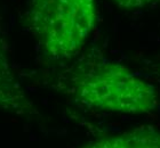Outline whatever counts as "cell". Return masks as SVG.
<instances>
[{"mask_svg":"<svg viewBox=\"0 0 160 148\" xmlns=\"http://www.w3.org/2000/svg\"><path fill=\"white\" fill-rule=\"evenodd\" d=\"M65 87L88 108L128 115L156 111L159 90L128 67L103 57L77 63L68 71Z\"/></svg>","mask_w":160,"mask_h":148,"instance_id":"1","label":"cell"},{"mask_svg":"<svg viewBox=\"0 0 160 148\" xmlns=\"http://www.w3.org/2000/svg\"><path fill=\"white\" fill-rule=\"evenodd\" d=\"M31 33L52 59H70L82 49L96 23L95 0H31Z\"/></svg>","mask_w":160,"mask_h":148,"instance_id":"2","label":"cell"},{"mask_svg":"<svg viewBox=\"0 0 160 148\" xmlns=\"http://www.w3.org/2000/svg\"><path fill=\"white\" fill-rule=\"evenodd\" d=\"M0 108L14 115L34 117L39 112L21 87L10 64L6 43L0 38Z\"/></svg>","mask_w":160,"mask_h":148,"instance_id":"3","label":"cell"},{"mask_svg":"<svg viewBox=\"0 0 160 148\" xmlns=\"http://www.w3.org/2000/svg\"><path fill=\"white\" fill-rule=\"evenodd\" d=\"M83 148H160V131L150 125H142L119 135L96 139Z\"/></svg>","mask_w":160,"mask_h":148,"instance_id":"4","label":"cell"},{"mask_svg":"<svg viewBox=\"0 0 160 148\" xmlns=\"http://www.w3.org/2000/svg\"><path fill=\"white\" fill-rule=\"evenodd\" d=\"M156 0H113V2L121 9H137V8H143L152 3Z\"/></svg>","mask_w":160,"mask_h":148,"instance_id":"5","label":"cell"},{"mask_svg":"<svg viewBox=\"0 0 160 148\" xmlns=\"http://www.w3.org/2000/svg\"><path fill=\"white\" fill-rule=\"evenodd\" d=\"M152 69H153V72H154L153 74L156 75V78L160 81V63L152 66Z\"/></svg>","mask_w":160,"mask_h":148,"instance_id":"6","label":"cell"}]
</instances>
